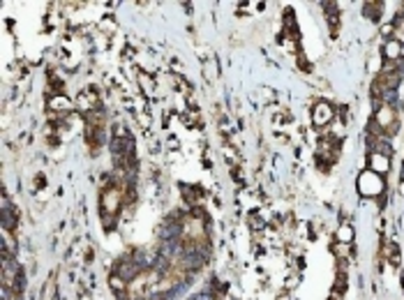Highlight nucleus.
Listing matches in <instances>:
<instances>
[{"label": "nucleus", "mask_w": 404, "mask_h": 300, "mask_svg": "<svg viewBox=\"0 0 404 300\" xmlns=\"http://www.w3.org/2000/svg\"><path fill=\"white\" fill-rule=\"evenodd\" d=\"M358 187H360L362 194H368V196H376V194L384 192V176L374 174L372 168H370V171H365V174L358 178Z\"/></svg>", "instance_id": "1"}, {"label": "nucleus", "mask_w": 404, "mask_h": 300, "mask_svg": "<svg viewBox=\"0 0 404 300\" xmlns=\"http://www.w3.org/2000/svg\"><path fill=\"white\" fill-rule=\"evenodd\" d=\"M120 204H122V192L116 185H109L102 192V210L109 212V217H114L120 210Z\"/></svg>", "instance_id": "2"}, {"label": "nucleus", "mask_w": 404, "mask_h": 300, "mask_svg": "<svg viewBox=\"0 0 404 300\" xmlns=\"http://www.w3.org/2000/svg\"><path fill=\"white\" fill-rule=\"evenodd\" d=\"M376 125H379L384 132H392V130L398 127V118H395L392 106H388V104L379 106V111H376Z\"/></svg>", "instance_id": "3"}, {"label": "nucleus", "mask_w": 404, "mask_h": 300, "mask_svg": "<svg viewBox=\"0 0 404 300\" xmlns=\"http://www.w3.org/2000/svg\"><path fill=\"white\" fill-rule=\"evenodd\" d=\"M332 120V108H330V104H326V102H319L316 106H314V111H312V122L316 127H324V125H328Z\"/></svg>", "instance_id": "4"}, {"label": "nucleus", "mask_w": 404, "mask_h": 300, "mask_svg": "<svg viewBox=\"0 0 404 300\" xmlns=\"http://www.w3.org/2000/svg\"><path fill=\"white\" fill-rule=\"evenodd\" d=\"M372 171L374 174L384 176L388 171V155H384V152H374L372 155Z\"/></svg>", "instance_id": "5"}, {"label": "nucleus", "mask_w": 404, "mask_h": 300, "mask_svg": "<svg viewBox=\"0 0 404 300\" xmlns=\"http://www.w3.org/2000/svg\"><path fill=\"white\" fill-rule=\"evenodd\" d=\"M111 286H114V291H127V282H125V277H120V275H114L111 277Z\"/></svg>", "instance_id": "6"}, {"label": "nucleus", "mask_w": 404, "mask_h": 300, "mask_svg": "<svg viewBox=\"0 0 404 300\" xmlns=\"http://www.w3.org/2000/svg\"><path fill=\"white\" fill-rule=\"evenodd\" d=\"M338 238L342 240V242H349V240L354 238V228H351V226H346V224H344V226H340V231H338Z\"/></svg>", "instance_id": "7"}, {"label": "nucleus", "mask_w": 404, "mask_h": 300, "mask_svg": "<svg viewBox=\"0 0 404 300\" xmlns=\"http://www.w3.org/2000/svg\"><path fill=\"white\" fill-rule=\"evenodd\" d=\"M402 194H404V182H402Z\"/></svg>", "instance_id": "8"}]
</instances>
